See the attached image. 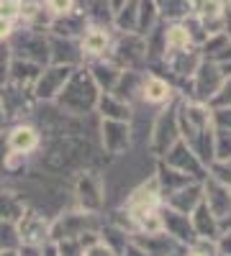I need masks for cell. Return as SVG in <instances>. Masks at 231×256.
I'll list each match as a JSON object with an SVG mask.
<instances>
[{"label": "cell", "instance_id": "cell-1", "mask_svg": "<svg viewBox=\"0 0 231 256\" xmlns=\"http://www.w3.org/2000/svg\"><path fill=\"white\" fill-rule=\"evenodd\" d=\"M177 128L180 138L193 148V154L208 166L216 162L213 156V120L211 108L198 100H180L177 102Z\"/></svg>", "mask_w": 231, "mask_h": 256}, {"label": "cell", "instance_id": "cell-2", "mask_svg": "<svg viewBox=\"0 0 231 256\" xmlns=\"http://www.w3.org/2000/svg\"><path fill=\"white\" fill-rule=\"evenodd\" d=\"M98 84L90 77L88 67H77L72 70V74L67 77L65 88L59 90V95L54 98L57 108L62 113H70V116H85L90 110H95V102H98Z\"/></svg>", "mask_w": 231, "mask_h": 256}, {"label": "cell", "instance_id": "cell-3", "mask_svg": "<svg viewBox=\"0 0 231 256\" xmlns=\"http://www.w3.org/2000/svg\"><path fill=\"white\" fill-rule=\"evenodd\" d=\"M8 46H11L13 59H26V62L39 64V67L49 64V38L39 28H31V26L16 28L8 36Z\"/></svg>", "mask_w": 231, "mask_h": 256}, {"label": "cell", "instance_id": "cell-4", "mask_svg": "<svg viewBox=\"0 0 231 256\" xmlns=\"http://www.w3.org/2000/svg\"><path fill=\"white\" fill-rule=\"evenodd\" d=\"M100 230L98 212H85V210H72L65 212L62 218H57L49 226V241H62V238H80L82 233Z\"/></svg>", "mask_w": 231, "mask_h": 256}, {"label": "cell", "instance_id": "cell-5", "mask_svg": "<svg viewBox=\"0 0 231 256\" xmlns=\"http://www.w3.org/2000/svg\"><path fill=\"white\" fill-rule=\"evenodd\" d=\"M77 64H47V67H41L34 88H31V95L36 102H54V98L59 95V90L65 88L67 77L72 74V70Z\"/></svg>", "mask_w": 231, "mask_h": 256}, {"label": "cell", "instance_id": "cell-6", "mask_svg": "<svg viewBox=\"0 0 231 256\" xmlns=\"http://www.w3.org/2000/svg\"><path fill=\"white\" fill-rule=\"evenodd\" d=\"M108 56L118 64L121 70H144L146 64V44L139 34H121L118 41L111 44Z\"/></svg>", "mask_w": 231, "mask_h": 256}, {"label": "cell", "instance_id": "cell-7", "mask_svg": "<svg viewBox=\"0 0 231 256\" xmlns=\"http://www.w3.org/2000/svg\"><path fill=\"white\" fill-rule=\"evenodd\" d=\"M159 162H164L167 166H172V169H177V172L193 177V180H200V182H203L205 174H208V166L193 154V148L187 146L182 138H177L170 148H167L164 156H162Z\"/></svg>", "mask_w": 231, "mask_h": 256}, {"label": "cell", "instance_id": "cell-8", "mask_svg": "<svg viewBox=\"0 0 231 256\" xmlns=\"http://www.w3.org/2000/svg\"><path fill=\"white\" fill-rule=\"evenodd\" d=\"M75 200L77 208L85 212H100L106 205V190H103V180L98 172H82L75 182Z\"/></svg>", "mask_w": 231, "mask_h": 256}, {"label": "cell", "instance_id": "cell-9", "mask_svg": "<svg viewBox=\"0 0 231 256\" xmlns=\"http://www.w3.org/2000/svg\"><path fill=\"white\" fill-rule=\"evenodd\" d=\"M180 138V128H177V105H170L164 108L157 120H154V128H152V152L162 159L164 152L170 148L175 141Z\"/></svg>", "mask_w": 231, "mask_h": 256}, {"label": "cell", "instance_id": "cell-10", "mask_svg": "<svg viewBox=\"0 0 231 256\" xmlns=\"http://www.w3.org/2000/svg\"><path fill=\"white\" fill-rule=\"evenodd\" d=\"M221 82H223V74H221V70L216 67V62L200 59L198 70H195L193 77H190V84H193V92H190V95H193V100L208 105V100L218 92Z\"/></svg>", "mask_w": 231, "mask_h": 256}, {"label": "cell", "instance_id": "cell-11", "mask_svg": "<svg viewBox=\"0 0 231 256\" xmlns=\"http://www.w3.org/2000/svg\"><path fill=\"white\" fill-rule=\"evenodd\" d=\"M49 220L41 212L26 208L24 216L16 220V230H18V241L21 246H44L49 241Z\"/></svg>", "mask_w": 231, "mask_h": 256}, {"label": "cell", "instance_id": "cell-12", "mask_svg": "<svg viewBox=\"0 0 231 256\" xmlns=\"http://www.w3.org/2000/svg\"><path fill=\"white\" fill-rule=\"evenodd\" d=\"M157 212H159V220H162V230L167 233V236H172L180 246H187V244H193L198 238L187 212L172 210V208H167V205H159Z\"/></svg>", "mask_w": 231, "mask_h": 256}, {"label": "cell", "instance_id": "cell-13", "mask_svg": "<svg viewBox=\"0 0 231 256\" xmlns=\"http://www.w3.org/2000/svg\"><path fill=\"white\" fill-rule=\"evenodd\" d=\"M100 141H103V148H106L111 156L126 154L129 146H131V126H129V120L103 118V123H100Z\"/></svg>", "mask_w": 231, "mask_h": 256}, {"label": "cell", "instance_id": "cell-14", "mask_svg": "<svg viewBox=\"0 0 231 256\" xmlns=\"http://www.w3.org/2000/svg\"><path fill=\"white\" fill-rule=\"evenodd\" d=\"M129 238H131V244L144 256H170V254L182 248L172 236H167L164 230H157V233H141V230H136V233H131Z\"/></svg>", "mask_w": 231, "mask_h": 256}, {"label": "cell", "instance_id": "cell-15", "mask_svg": "<svg viewBox=\"0 0 231 256\" xmlns=\"http://www.w3.org/2000/svg\"><path fill=\"white\" fill-rule=\"evenodd\" d=\"M159 205H162V195H159L157 180H149L146 184H141L131 192V198H129V202H126L123 210L129 212V216L134 218V223H136V218L146 216V212H154Z\"/></svg>", "mask_w": 231, "mask_h": 256}, {"label": "cell", "instance_id": "cell-16", "mask_svg": "<svg viewBox=\"0 0 231 256\" xmlns=\"http://www.w3.org/2000/svg\"><path fill=\"white\" fill-rule=\"evenodd\" d=\"M200 49L198 46H187V49H180V52H170V54H164L162 64L167 67V72H172L175 80L185 82V80H190L193 72L198 70V64H200Z\"/></svg>", "mask_w": 231, "mask_h": 256}, {"label": "cell", "instance_id": "cell-17", "mask_svg": "<svg viewBox=\"0 0 231 256\" xmlns=\"http://www.w3.org/2000/svg\"><path fill=\"white\" fill-rule=\"evenodd\" d=\"M111 31L108 26H93L88 24V28L80 34V52L85 59H98V56H106L111 52Z\"/></svg>", "mask_w": 231, "mask_h": 256}, {"label": "cell", "instance_id": "cell-18", "mask_svg": "<svg viewBox=\"0 0 231 256\" xmlns=\"http://www.w3.org/2000/svg\"><path fill=\"white\" fill-rule=\"evenodd\" d=\"M34 102L36 100H34V95L29 90H21L11 82L0 84V110L6 113V118H18L24 113H31Z\"/></svg>", "mask_w": 231, "mask_h": 256}, {"label": "cell", "instance_id": "cell-19", "mask_svg": "<svg viewBox=\"0 0 231 256\" xmlns=\"http://www.w3.org/2000/svg\"><path fill=\"white\" fill-rule=\"evenodd\" d=\"M203 202L208 205V210H211L216 218H223L231 210V187H226L223 182H218L211 174H205V180H203Z\"/></svg>", "mask_w": 231, "mask_h": 256}, {"label": "cell", "instance_id": "cell-20", "mask_svg": "<svg viewBox=\"0 0 231 256\" xmlns=\"http://www.w3.org/2000/svg\"><path fill=\"white\" fill-rule=\"evenodd\" d=\"M175 95L172 82L162 77V74H144L141 77V88H139V98L149 105H167Z\"/></svg>", "mask_w": 231, "mask_h": 256}, {"label": "cell", "instance_id": "cell-21", "mask_svg": "<svg viewBox=\"0 0 231 256\" xmlns=\"http://www.w3.org/2000/svg\"><path fill=\"white\" fill-rule=\"evenodd\" d=\"M203 200V182H187L182 187H177L175 192L162 198V205L172 208V210H180V212H187L190 216V210Z\"/></svg>", "mask_w": 231, "mask_h": 256}, {"label": "cell", "instance_id": "cell-22", "mask_svg": "<svg viewBox=\"0 0 231 256\" xmlns=\"http://www.w3.org/2000/svg\"><path fill=\"white\" fill-rule=\"evenodd\" d=\"M85 28H88V18L77 8H72L65 16H52V24H49V34L59 38H80V34Z\"/></svg>", "mask_w": 231, "mask_h": 256}, {"label": "cell", "instance_id": "cell-23", "mask_svg": "<svg viewBox=\"0 0 231 256\" xmlns=\"http://www.w3.org/2000/svg\"><path fill=\"white\" fill-rule=\"evenodd\" d=\"M88 72H90V77L95 80V84H98L100 92H111V90L116 88V82H118V77H121L123 70L106 54V56L93 59V62L88 64Z\"/></svg>", "mask_w": 231, "mask_h": 256}, {"label": "cell", "instance_id": "cell-24", "mask_svg": "<svg viewBox=\"0 0 231 256\" xmlns=\"http://www.w3.org/2000/svg\"><path fill=\"white\" fill-rule=\"evenodd\" d=\"M6 144L11 152H18V154H34L39 144H41V136L34 126L29 123H18L11 128V134L6 136Z\"/></svg>", "mask_w": 231, "mask_h": 256}, {"label": "cell", "instance_id": "cell-25", "mask_svg": "<svg viewBox=\"0 0 231 256\" xmlns=\"http://www.w3.org/2000/svg\"><path fill=\"white\" fill-rule=\"evenodd\" d=\"M190 223H193V230L198 238H208V241H216L218 238V218L213 216L208 205L200 200L193 210H190Z\"/></svg>", "mask_w": 231, "mask_h": 256}, {"label": "cell", "instance_id": "cell-26", "mask_svg": "<svg viewBox=\"0 0 231 256\" xmlns=\"http://www.w3.org/2000/svg\"><path fill=\"white\" fill-rule=\"evenodd\" d=\"M95 110L103 118H111V120H131V105L116 98L113 92H100L98 102H95Z\"/></svg>", "mask_w": 231, "mask_h": 256}, {"label": "cell", "instance_id": "cell-27", "mask_svg": "<svg viewBox=\"0 0 231 256\" xmlns=\"http://www.w3.org/2000/svg\"><path fill=\"white\" fill-rule=\"evenodd\" d=\"M39 72H41L39 64L26 62V59H13L11 62V72H8V82L16 84V88H21V90H29L31 92Z\"/></svg>", "mask_w": 231, "mask_h": 256}, {"label": "cell", "instance_id": "cell-28", "mask_svg": "<svg viewBox=\"0 0 231 256\" xmlns=\"http://www.w3.org/2000/svg\"><path fill=\"white\" fill-rule=\"evenodd\" d=\"M154 180H157V187H159V195H162V198L170 195V192H175L177 187L187 184V182H200V180H193V177H187V174L177 172V169H172V166H167L164 162H159Z\"/></svg>", "mask_w": 231, "mask_h": 256}, {"label": "cell", "instance_id": "cell-29", "mask_svg": "<svg viewBox=\"0 0 231 256\" xmlns=\"http://www.w3.org/2000/svg\"><path fill=\"white\" fill-rule=\"evenodd\" d=\"M82 56L80 46L72 44V38H59L54 36L49 41V62L52 64H77Z\"/></svg>", "mask_w": 231, "mask_h": 256}, {"label": "cell", "instance_id": "cell-30", "mask_svg": "<svg viewBox=\"0 0 231 256\" xmlns=\"http://www.w3.org/2000/svg\"><path fill=\"white\" fill-rule=\"evenodd\" d=\"M157 6V13H159V20H182L187 13H193V3L190 0H154Z\"/></svg>", "mask_w": 231, "mask_h": 256}, {"label": "cell", "instance_id": "cell-31", "mask_svg": "<svg viewBox=\"0 0 231 256\" xmlns=\"http://www.w3.org/2000/svg\"><path fill=\"white\" fill-rule=\"evenodd\" d=\"M98 236H100V241L106 244L116 256H123V251H126V246H129V233H126L123 228H118V226H113V223H108V226H100V230H98Z\"/></svg>", "mask_w": 231, "mask_h": 256}, {"label": "cell", "instance_id": "cell-32", "mask_svg": "<svg viewBox=\"0 0 231 256\" xmlns=\"http://www.w3.org/2000/svg\"><path fill=\"white\" fill-rule=\"evenodd\" d=\"M187 46H193V41H190V36H187V31L180 20H175L170 26L164 24V54L180 52V49H187Z\"/></svg>", "mask_w": 231, "mask_h": 256}, {"label": "cell", "instance_id": "cell-33", "mask_svg": "<svg viewBox=\"0 0 231 256\" xmlns=\"http://www.w3.org/2000/svg\"><path fill=\"white\" fill-rule=\"evenodd\" d=\"M157 24H159V13H157L154 0H139V10H136V31H134V34L146 36Z\"/></svg>", "mask_w": 231, "mask_h": 256}, {"label": "cell", "instance_id": "cell-34", "mask_svg": "<svg viewBox=\"0 0 231 256\" xmlns=\"http://www.w3.org/2000/svg\"><path fill=\"white\" fill-rule=\"evenodd\" d=\"M136 10H139V0H126L113 13V26L121 34H134L136 31Z\"/></svg>", "mask_w": 231, "mask_h": 256}, {"label": "cell", "instance_id": "cell-35", "mask_svg": "<svg viewBox=\"0 0 231 256\" xmlns=\"http://www.w3.org/2000/svg\"><path fill=\"white\" fill-rule=\"evenodd\" d=\"M24 210H26V205H24V200H21L16 192L0 190V218L16 223L21 216H24Z\"/></svg>", "mask_w": 231, "mask_h": 256}, {"label": "cell", "instance_id": "cell-36", "mask_svg": "<svg viewBox=\"0 0 231 256\" xmlns=\"http://www.w3.org/2000/svg\"><path fill=\"white\" fill-rule=\"evenodd\" d=\"M18 246H21V241H18L16 223L0 218V251H16Z\"/></svg>", "mask_w": 231, "mask_h": 256}, {"label": "cell", "instance_id": "cell-37", "mask_svg": "<svg viewBox=\"0 0 231 256\" xmlns=\"http://www.w3.org/2000/svg\"><path fill=\"white\" fill-rule=\"evenodd\" d=\"M216 241H208V238H195L193 244L182 246V256H216Z\"/></svg>", "mask_w": 231, "mask_h": 256}, {"label": "cell", "instance_id": "cell-38", "mask_svg": "<svg viewBox=\"0 0 231 256\" xmlns=\"http://www.w3.org/2000/svg\"><path fill=\"white\" fill-rule=\"evenodd\" d=\"M208 108H231V77H223L218 92L208 100Z\"/></svg>", "mask_w": 231, "mask_h": 256}, {"label": "cell", "instance_id": "cell-39", "mask_svg": "<svg viewBox=\"0 0 231 256\" xmlns=\"http://www.w3.org/2000/svg\"><path fill=\"white\" fill-rule=\"evenodd\" d=\"M57 248H59V256H85V248L77 238H62V241H54Z\"/></svg>", "mask_w": 231, "mask_h": 256}, {"label": "cell", "instance_id": "cell-40", "mask_svg": "<svg viewBox=\"0 0 231 256\" xmlns=\"http://www.w3.org/2000/svg\"><path fill=\"white\" fill-rule=\"evenodd\" d=\"M11 62H13V54H11L8 41H0V84H6V82H8Z\"/></svg>", "mask_w": 231, "mask_h": 256}, {"label": "cell", "instance_id": "cell-41", "mask_svg": "<svg viewBox=\"0 0 231 256\" xmlns=\"http://www.w3.org/2000/svg\"><path fill=\"white\" fill-rule=\"evenodd\" d=\"M211 120H213V128L231 131V108H211Z\"/></svg>", "mask_w": 231, "mask_h": 256}, {"label": "cell", "instance_id": "cell-42", "mask_svg": "<svg viewBox=\"0 0 231 256\" xmlns=\"http://www.w3.org/2000/svg\"><path fill=\"white\" fill-rule=\"evenodd\" d=\"M211 62H216V67L221 70V74H223V77H231V44H228L223 52H218Z\"/></svg>", "mask_w": 231, "mask_h": 256}, {"label": "cell", "instance_id": "cell-43", "mask_svg": "<svg viewBox=\"0 0 231 256\" xmlns=\"http://www.w3.org/2000/svg\"><path fill=\"white\" fill-rule=\"evenodd\" d=\"M75 8V0H47V10L52 16H65Z\"/></svg>", "mask_w": 231, "mask_h": 256}, {"label": "cell", "instance_id": "cell-44", "mask_svg": "<svg viewBox=\"0 0 231 256\" xmlns=\"http://www.w3.org/2000/svg\"><path fill=\"white\" fill-rule=\"evenodd\" d=\"M216 248H218V254L231 256V228H228V230H223V233H218V238H216Z\"/></svg>", "mask_w": 231, "mask_h": 256}, {"label": "cell", "instance_id": "cell-45", "mask_svg": "<svg viewBox=\"0 0 231 256\" xmlns=\"http://www.w3.org/2000/svg\"><path fill=\"white\" fill-rule=\"evenodd\" d=\"M85 256H116L106 244H103V241H95L90 248H85Z\"/></svg>", "mask_w": 231, "mask_h": 256}, {"label": "cell", "instance_id": "cell-46", "mask_svg": "<svg viewBox=\"0 0 231 256\" xmlns=\"http://www.w3.org/2000/svg\"><path fill=\"white\" fill-rule=\"evenodd\" d=\"M16 20H11V18H3L0 16V41H8V36L16 31Z\"/></svg>", "mask_w": 231, "mask_h": 256}, {"label": "cell", "instance_id": "cell-47", "mask_svg": "<svg viewBox=\"0 0 231 256\" xmlns=\"http://www.w3.org/2000/svg\"><path fill=\"white\" fill-rule=\"evenodd\" d=\"M18 256H41V246H18Z\"/></svg>", "mask_w": 231, "mask_h": 256}, {"label": "cell", "instance_id": "cell-48", "mask_svg": "<svg viewBox=\"0 0 231 256\" xmlns=\"http://www.w3.org/2000/svg\"><path fill=\"white\" fill-rule=\"evenodd\" d=\"M41 256H59V248L54 241H47L44 246H41Z\"/></svg>", "mask_w": 231, "mask_h": 256}, {"label": "cell", "instance_id": "cell-49", "mask_svg": "<svg viewBox=\"0 0 231 256\" xmlns=\"http://www.w3.org/2000/svg\"><path fill=\"white\" fill-rule=\"evenodd\" d=\"M106 3H108V8H111V10L116 13V10H118V8H121L123 3H126V0H106Z\"/></svg>", "mask_w": 231, "mask_h": 256}, {"label": "cell", "instance_id": "cell-50", "mask_svg": "<svg viewBox=\"0 0 231 256\" xmlns=\"http://www.w3.org/2000/svg\"><path fill=\"white\" fill-rule=\"evenodd\" d=\"M16 251H18V248H16ZM16 251H0V256H18Z\"/></svg>", "mask_w": 231, "mask_h": 256}, {"label": "cell", "instance_id": "cell-51", "mask_svg": "<svg viewBox=\"0 0 231 256\" xmlns=\"http://www.w3.org/2000/svg\"><path fill=\"white\" fill-rule=\"evenodd\" d=\"M226 34H228V38H231V20H228V24H226Z\"/></svg>", "mask_w": 231, "mask_h": 256}, {"label": "cell", "instance_id": "cell-52", "mask_svg": "<svg viewBox=\"0 0 231 256\" xmlns=\"http://www.w3.org/2000/svg\"><path fill=\"white\" fill-rule=\"evenodd\" d=\"M170 256H182V248H180V251H175V254H170Z\"/></svg>", "mask_w": 231, "mask_h": 256}, {"label": "cell", "instance_id": "cell-53", "mask_svg": "<svg viewBox=\"0 0 231 256\" xmlns=\"http://www.w3.org/2000/svg\"><path fill=\"white\" fill-rule=\"evenodd\" d=\"M216 256H223V254H216Z\"/></svg>", "mask_w": 231, "mask_h": 256}, {"label": "cell", "instance_id": "cell-54", "mask_svg": "<svg viewBox=\"0 0 231 256\" xmlns=\"http://www.w3.org/2000/svg\"><path fill=\"white\" fill-rule=\"evenodd\" d=\"M228 164H231V159H228Z\"/></svg>", "mask_w": 231, "mask_h": 256}]
</instances>
